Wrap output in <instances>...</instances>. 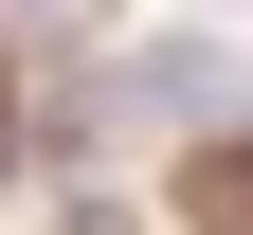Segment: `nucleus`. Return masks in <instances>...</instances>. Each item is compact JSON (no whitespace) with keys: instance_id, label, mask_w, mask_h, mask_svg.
Wrapping results in <instances>:
<instances>
[{"instance_id":"nucleus-1","label":"nucleus","mask_w":253,"mask_h":235,"mask_svg":"<svg viewBox=\"0 0 253 235\" xmlns=\"http://www.w3.org/2000/svg\"><path fill=\"white\" fill-rule=\"evenodd\" d=\"M109 109H181V127H253V73L217 37H163V54H126V91Z\"/></svg>"},{"instance_id":"nucleus-2","label":"nucleus","mask_w":253,"mask_h":235,"mask_svg":"<svg viewBox=\"0 0 253 235\" xmlns=\"http://www.w3.org/2000/svg\"><path fill=\"white\" fill-rule=\"evenodd\" d=\"M181 199H199V235H253V127H217V145H199V181H181Z\"/></svg>"},{"instance_id":"nucleus-4","label":"nucleus","mask_w":253,"mask_h":235,"mask_svg":"<svg viewBox=\"0 0 253 235\" xmlns=\"http://www.w3.org/2000/svg\"><path fill=\"white\" fill-rule=\"evenodd\" d=\"M0 145H18V91H0Z\"/></svg>"},{"instance_id":"nucleus-3","label":"nucleus","mask_w":253,"mask_h":235,"mask_svg":"<svg viewBox=\"0 0 253 235\" xmlns=\"http://www.w3.org/2000/svg\"><path fill=\"white\" fill-rule=\"evenodd\" d=\"M54 235H126V199H54Z\"/></svg>"}]
</instances>
